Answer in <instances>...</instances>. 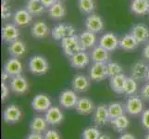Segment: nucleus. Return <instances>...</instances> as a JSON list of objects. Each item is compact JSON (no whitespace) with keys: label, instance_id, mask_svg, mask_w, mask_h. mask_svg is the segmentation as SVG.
<instances>
[{"label":"nucleus","instance_id":"nucleus-14","mask_svg":"<svg viewBox=\"0 0 149 139\" xmlns=\"http://www.w3.org/2000/svg\"><path fill=\"white\" fill-rule=\"evenodd\" d=\"M45 119L49 125H59L64 120V114L58 107L54 106L51 107L47 111H45Z\"/></svg>","mask_w":149,"mask_h":139},{"label":"nucleus","instance_id":"nucleus-29","mask_svg":"<svg viewBox=\"0 0 149 139\" xmlns=\"http://www.w3.org/2000/svg\"><path fill=\"white\" fill-rule=\"evenodd\" d=\"M48 123L45 118L41 116H35L30 122V130L32 133H43L47 131Z\"/></svg>","mask_w":149,"mask_h":139},{"label":"nucleus","instance_id":"nucleus-2","mask_svg":"<svg viewBox=\"0 0 149 139\" xmlns=\"http://www.w3.org/2000/svg\"><path fill=\"white\" fill-rule=\"evenodd\" d=\"M29 71L35 75H43L47 73L49 69V64L47 59L41 55H34L30 59Z\"/></svg>","mask_w":149,"mask_h":139},{"label":"nucleus","instance_id":"nucleus-51","mask_svg":"<svg viewBox=\"0 0 149 139\" xmlns=\"http://www.w3.org/2000/svg\"><path fill=\"white\" fill-rule=\"evenodd\" d=\"M3 1H6V2H8V1H10V0H3Z\"/></svg>","mask_w":149,"mask_h":139},{"label":"nucleus","instance_id":"nucleus-39","mask_svg":"<svg viewBox=\"0 0 149 139\" xmlns=\"http://www.w3.org/2000/svg\"><path fill=\"white\" fill-rule=\"evenodd\" d=\"M44 138L45 139H61V136L59 135V133L56 130L51 129V130H47L45 132Z\"/></svg>","mask_w":149,"mask_h":139},{"label":"nucleus","instance_id":"nucleus-49","mask_svg":"<svg viewBox=\"0 0 149 139\" xmlns=\"http://www.w3.org/2000/svg\"><path fill=\"white\" fill-rule=\"evenodd\" d=\"M146 79L149 81V68H148V71H147V75H146Z\"/></svg>","mask_w":149,"mask_h":139},{"label":"nucleus","instance_id":"nucleus-17","mask_svg":"<svg viewBox=\"0 0 149 139\" xmlns=\"http://www.w3.org/2000/svg\"><path fill=\"white\" fill-rule=\"evenodd\" d=\"M91 86V79L83 74H78L73 77L71 81V87L75 92H86Z\"/></svg>","mask_w":149,"mask_h":139},{"label":"nucleus","instance_id":"nucleus-50","mask_svg":"<svg viewBox=\"0 0 149 139\" xmlns=\"http://www.w3.org/2000/svg\"><path fill=\"white\" fill-rule=\"evenodd\" d=\"M146 139H149V133L146 135Z\"/></svg>","mask_w":149,"mask_h":139},{"label":"nucleus","instance_id":"nucleus-43","mask_svg":"<svg viewBox=\"0 0 149 139\" xmlns=\"http://www.w3.org/2000/svg\"><path fill=\"white\" fill-rule=\"evenodd\" d=\"M41 2H42L45 8H49L56 2V0H41Z\"/></svg>","mask_w":149,"mask_h":139},{"label":"nucleus","instance_id":"nucleus-4","mask_svg":"<svg viewBox=\"0 0 149 139\" xmlns=\"http://www.w3.org/2000/svg\"><path fill=\"white\" fill-rule=\"evenodd\" d=\"M79 97L77 96L76 92L74 90L67 89L60 93L58 101L61 107L65 109H73L75 108L77 102H78Z\"/></svg>","mask_w":149,"mask_h":139},{"label":"nucleus","instance_id":"nucleus-15","mask_svg":"<svg viewBox=\"0 0 149 139\" xmlns=\"http://www.w3.org/2000/svg\"><path fill=\"white\" fill-rule=\"evenodd\" d=\"M131 34L139 44L146 43L149 40V27L143 23H137L131 29Z\"/></svg>","mask_w":149,"mask_h":139},{"label":"nucleus","instance_id":"nucleus-32","mask_svg":"<svg viewBox=\"0 0 149 139\" xmlns=\"http://www.w3.org/2000/svg\"><path fill=\"white\" fill-rule=\"evenodd\" d=\"M129 120L124 114L111 120V124L113 125V128L119 133L124 132L129 126Z\"/></svg>","mask_w":149,"mask_h":139},{"label":"nucleus","instance_id":"nucleus-37","mask_svg":"<svg viewBox=\"0 0 149 139\" xmlns=\"http://www.w3.org/2000/svg\"><path fill=\"white\" fill-rule=\"evenodd\" d=\"M100 136V131L95 127H88L83 132V139H98Z\"/></svg>","mask_w":149,"mask_h":139},{"label":"nucleus","instance_id":"nucleus-41","mask_svg":"<svg viewBox=\"0 0 149 139\" xmlns=\"http://www.w3.org/2000/svg\"><path fill=\"white\" fill-rule=\"evenodd\" d=\"M9 95V87L6 85L5 82H2L1 84V99L5 101Z\"/></svg>","mask_w":149,"mask_h":139},{"label":"nucleus","instance_id":"nucleus-25","mask_svg":"<svg viewBox=\"0 0 149 139\" xmlns=\"http://www.w3.org/2000/svg\"><path fill=\"white\" fill-rule=\"evenodd\" d=\"M26 45H25L22 41L16 40L14 42L10 43L8 46V51L9 55L13 57V58H20L22 57L25 53H26Z\"/></svg>","mask_w":149,"mask_h":139},{"label":"nucleus","instance_id":"nucleus-33","mask_svg":"<svg viewBox=\"0 0 149 139\" xmlns=\"http://www.w3.org/2000/svg\"><path fill=\"white\" fill-rule=\"evenodd\" d=\"M107 110H109V115L110 120L115 119L124 113V108L120 102H113L107 106Z\"/></svg>","mask_w":149,"mask_h":139},{"label":"nucleus","instance_id":"nucleus-20","mask_svg":"<svg viewBox=\"0 0 149 139\" xmlns=\"http://www.w3.org/2000/svg\"><path fill=\"white\" fill-rule=\"evenodd\" d=\"M91 60L97 63H107L109 59V51H107L101 45H95L91 51Z\"/></svg>","mask_w":149,"mask_h":139},{"label":"nucleus","instance_id":"nucleus-35","mask_svg":"<svg viewBox=\"0 0 149 139\" xmlns=\"http://www.w3.org/2000/svg\"><path fill=\"white\" fill-rule=\"evenodd\" d=\"M107 75L109 77H114L116 75L121 74L123 73V68L120 64L117 62H107Z\"/></svg>","mask_w":149,"mask_h":139},{"label":"nucleus","instance_id":"nucleus-3","mask_svg":"<svg viewBox=\"0 0 149 139\" xmlns=\"http://www.w3.org/2000/svg\"><path fill=\"white\" fill-rule=\"evenodd\" d=\"M75 27L71 24L59 23L51 30V35L54 40L61 41L63 38L75 34Z\"/></svg>","mask_w":149,"mask_h":139},{"label":"nucleus","instance_id":"nucleus-24","mask_svg":"<svg viewBox=\"0 0 149 139\" xmlns=\"http://www.w3.org/2000/svg\"><path fill=\"white\" fill-rule=\"evenodd\" d=\"M130 8L135 15H146L149 13V0H132Z\"/></svg>","mask_w":149,"mask_h":139},{"label":"nucleus","instance_id":"nucleus-45","mask_svg":"<svg viewBox=\"0 0 149 139\" xmlns=\"http://www.w3.org/2000/svg\"><path fill=\"white\" fill-rule=\"evenodd\" d=\"M143 56L145 59L149 60V42L145 45V47L143 49Z\"/></svg>","mask_w":149,"mask_h":139},{"label":"nucleus","instance_id":"nucleus-5","mask_svg":"<svg viewBox=\"0 0 149 139\" xmlns=\"http://www.w3.org/2000/svg\"><path fill=\"white\" fill-rule=\"evenodd\" d=\"M84 25L87 31L92 33L98 34L104 30V20L97 14H90L87 16L84 22Z\"/></svg>","mask_w":149,"mask_h":139},{"label":"nucleus","instance_id":"nucleus-34","mask_svg":"<svg viewBox=\"0 0 149 139\" xmlns=\"http://www.w3.org/2000/svg\"><path fill=\"white\" fill-rule=\"evenodd\" d=\"M78 8L81 13L92 14L95 8L94 0H78Z\"/></svg>","mask_w":149,"mask_h":139},{"label":"nucleus","instance_id":"nucleus-23","mask_svg":"<svg viewBox=\"0 0 149 139\" xmlns=\"http://www.w3.org/2000/svg\"><path fill=\"white\" fill-rule=\"evenodd\" d=\"M110 120L109 115V110L106 105H99L95 110L94 122L96 125H105Z\"/></svg>","mask_w":149,"mask_h":139},{"label":"nucleus","instance_id":"nucleus-7","mask_svg":"<svg viewBox=\"0 0 149 139\" xmlns=\"http://www.w3.org/2000/svg\"><path fill=\"white\" fill-rule=\"evenodd\" d=\"M22 117V111L15 104H11L8 106L6 109L4 110L3 112V119L5 122L8 123V124H12V123H16L20 121Z\"/></svg>","mask_w":149,"mask_h":139},{"label":"nucleus","instance_id":"nucleus-11","mask_svg":"<svg viewBox=\"0 0 149 139\" xmlns=\"http://www.w3.org/2000/svg\"><path fill=\"white\" fill-rule=\"evenodd\" d=\"M143 103L140 96H131L125 103V110L130 115H139L143 112Z\"/></svg>","mask_w":149,"mask_h":139},{"label":"nucleus","instance_id":"nucleus-18","mask_svg":"<svg viewBox=\"0 0 149 139\" xmlns=\"http://www.w3.org/2000/svg\"><path fill=\"white\" fill-rule=\"evenodd\" d=\"M80 44L83 50H88L91 48H94L95 46L97 37L96 34L92 33L90 31H84L83 33H81L79 35Z\"/></svg>","mask_w":149,"mask_h":139},{"label":"nucleus","instance_id":"nucleus-19","mask_svg":"<svg viewBox=\"0 0 149 139\" xmlns=\"http://www.w3.org/2000/svg\"><path fill=\"white\" fill-rule=\"evenodd\" d=\"M33 20V15L26 8H19L13 14V22L17 26H27Z\"/></svg>","mask_w":149,"mask_h":139},{"label":"nucleus","instance_id":"nucleus-26","mask_svg":"<svg viewBox=\"0 0 149 139\" xmlns=\"http://www.w3.org/2000/svg\"><path fill=\"white\" fill-rule=\"evenodd\" d=\"M127 77L121 73L119 75H116L114 77H111L109 85L111 89L117 94H123L125 91V85H126Z\"/></svg>","mask_w":149,"mask_h":139},{"label":"nucleus","instance_id":"nucleus-21","mask_svg":"<svg viewBox=\"0 0 149 139\" xmlns=\"http://www.w3.org/2000/svg\"><path fill=\"white\" fill-rule=\"evenodd\" d=\"M149 67L143 62V61H136L132 65L131 68V74L133 79L136 81H140L146 78L147 71H148Z\"/></svg>","mask_w":149,"mask_h":139},{"label":"nucleus","instance_id":"nucleus-28","mask_svg":"<svg viewBox=\"0 0 149 139\" xmlns=\"http://www.w3.org/2000/svg\"><path fill=\"white\" fill-rule=\"evenodd\" d=\"M31 34L34 38L42 39L47 36V34H49V28L45 22H36L32 26Z\"/></svg>","mask_w":149,"mask_h":139},{"label":"nucleus","instance_id":"nucleus-40","mask_svg":"<svg viewBox=\"0 0 149 139\" xmlns=\"http://www.w3.org/2000/svg\"><path fill=\"white\" fill-rule=\"evenodd\" d=\"M142 124L143 128L149 130V109L146 110L142 114Z\"/></svg>","mask_w":149,"mask_h":139},{"label":"nucleus","instance_id":"nucleus-46","mask_svg":"<svg viewBox=\"0 0 149 139\" xmlns=\"http://www.w3.org/2000/svg\"><path fill=\"white\" fill-rule=\"evenodd\" d=\"M119 139H136V138L132 133H123V135H121L119 137Z\"/></svg>","mask_w":149,"mask_h":139},{"label":"nucleus","instance_id":"nucleus-13","mask_svg":"<svg viewBox=\"0 0 149 139\" xmlns=\"http://www.w3.org/2000/svg\"><path fill=\"white\" fill-rule=\"evenodd\" d=\"M1 35L5 42L10 44L19 39V30L15 23H6L2 27Z\"/></svg>","mask_w":149,"mask_h":139},{"label":"nucleus","instance_id":"nucleus-47","mask_svg":"<svg viewBox=\"0 0 149 139\" xmlns=\"http://www.w3.org/2000/svg\"><path fill=\"white\" fill-rule=\"evenodd\" d=\"M9 74L8 73H7L6 71H5L4 70H3V71H2V74H1V79H2V82H5V83H6V82L8 81V79L9 78Z\"/></svg>","mask_w":149,"mask_h":139},{"label":"nucleus","instance_id":"nucleus-16","mask_svg":"<svg viewBox=\"0 0 149 139\" xmlns=\"http://www.w3.org/2000/svg\"><path fill=\"white\" fill-rule=\"evenodd\" d=\"M4 71L9 74L10 77L20 75L23 71L22 61L18 58H10L4 64Z\"/></svg>","mask_w":149,"mask_h":139},{"label":"nucleus","instance_id":"nucleus-6","mask_svg":"<svg viewBox=\"0 0 149 139\" xmlns=\"http://www.w3.org/2000/svg\"><path fill=\"white\" fill-rule=\"evenodd\" d=\"M10 89L17 95H23L29 90V83L24 76L17 75L11 77L9 83Z\"/></svg>","mask_w":149,"mask_h":139},{"label":"nucleus","instance_id":"nucleus-8","mask_svg":"<svg viewBox=\"0 0 149 139\" xmlns=\"http://www.w3.org/2000/svg\"><path fill=\"white\" fill-rule=\"evenodd\" d=\"M107 75V64L94 62L89 69V78L94 82H101L105 80Z\"/></svg>","mask_w":149,"mask_h":139},{"label":"nucleus","instance_id":"nucleus-44","mask_svg":"<svg viewBox=\"0 0 149 139\" xmlns=\"http://www.w3.org/2000/svg\"><path fill=\"white\" fill-rule=\"evenodd\" d=\"M26 139H45L44 136L42 133H32L26 137Z\"/></svg>","mask_w":149,"mask_h":139},{"label":"nucleus","instance_id":"nucleus-1","mask_svg":"<svg viewBox=\"0 0 149 139\" xmlns=\"http://www.w3.org/2000/svg\"><path fill=\"white\" fill-rule=\"evenodd\" d=\"M60 45H61V48H62L63 53L68 57V58H70L71 56H73L77 52L83 50L80 44L79 35H76V34L63 38L60 41Z\"/></svg>","mask_w":149,"mask_h":139},{"label":"nucleus","instance_id":"nucleus-12","mask_svg":"<svg viewBox=\"0 0 149 139\" xmlns=\"http://www.w3.org/2000/svg\"><path fill=\"white\" fill-rule=\"evenodd\" d=\"M32 108L37 112H45L51 108V99L45 94H38L32 100Z\"/></svg>","mask_w":149,"mask_h":139},{"label":"nucleus","instance_id":"nucleus-22","mask_svg":"<svg viewBox=\"0 0 149 139\" xmlns=\"http://www.w3.org/2000/svg\"><path fill=\"white\" fill-rule=\"evenodd\" d=\"M74 109L76 110L77 113L81 115H88L95 110V104L93 101L87 97H81L78 99Z\"/></svg>","mask_w":149,"mask_h":139},{"label":"nucleus","instance_id":"nucleus-30","mask_svg":"<svg viewBox=\"0 0 149 139\" xmlns=\"http://www.w3.org/2000/svg\"><path fill=\"white\" fill-rule=\"evenodd\" d=\"M48 15L52 20H60L65 17L66 8L61 2H56L48 8Z\"/></svg>","mask_w":149,"mask_h":139},{"label":"nucleus","instance_id":"nucleus-9","mask_svg":"<svg viewBox=\"0 0 149 139\" xmlns=\"http://www.w3.org/2000/svg\"><path fill=\"white\" fill-rule=\"evenodd\" d=\"M99 45L109 52L120 47V38L113 33H106L99 39Z\"/></svg>","mask_w":149,"mask_h":139},{"label":"nucleus","instance_id":"nucleus-31","mask_svg":"<svg viewBox=\"0 0 149 139\" xmlns=\"http://www.w3.org/2000/svg\"><path fill=\"white\" fill-rule=\"evenodd\" d=\"M25 8L32 15H35V16H38V15L44 13L45 9L41 0H27Z\"/></svg>","mask_w":149,"mask_h":139},{"label":"nucleus","instance_id":"nucleus-10","mask_svg":"<svg viewBox=\"0 0 149 139\" xmlns=\"http://www.w3.org/2000/svg\"><path fill=\"white\" fill-rule=\"evenodd\" d=\"M91 60V56L85 50H81L70 58V63L71 67L75 69H84L88 66Z\"/></svg>","mask_w":149,"mask_h":139},{"label":"nucleus","instance_id":"nucleus-27","mask_svg":"<svg viewBox=\"0 0 149 139\" xmlns=\"http://www.w3.org/2000/svg\"><path fill=\"white\" fill-rule=\"evenodd\" d=\"M138 45H139V43L131 33L125 34L120 38V48L124 51H132L137 48Z\"/></svg>","mask_w":149,"mask_h":139},{"label":"nucleus","instance_id":"nucleus-42","mask_svg":"<svg viewBox=\"0 0 149 139\" xmlns=\"http://www.w3.org/2000/svg\"><path fill=\"white\" fill-rule=\"evenodd\" d=\"M141 96L145 100L149 101V83L143 85V88L141 89Z\"/></svg>","mask_w":149,"mask_h":139},{"label":"nucleus","instance_id":"nucleus-36","mask_svg":"<svg viewBox=\"0 0 149 139\" xmlns=\"http://www.w3.org/2000/svg\"><path fill=\"white\" fill-rule=\"evenodd\" d=\"M137 91V83L136 80L132 77H128L126 80L125 85V91L124 93L127 96H133Z\"/></svg>","mask_w":149,"mask_h":139},{"label":"nucleus","instance_id":"nucleus-48","mask_svg":"<svg viewBox=\"0 0 149 139\" xmlns=\"http://www.w3.org/2000/svg\"><path fill=\"white\" fill-rule=\"evenodd\" d=\"M98 139H111V137L107 135H101Z\"/></svg>","mask_w":149,"mask_h":139},{"label":"nucleus","instance_id":"nucleus-52","mask_svg":"<svg viewBox=\"0 0 149 139\" xmlns=\"http://www.w3.org/2000/svg\"><path fill=\"white\" fill-rule=\"evenodd\" d=\"M56 2H61V0H56Z\"/></svg>","mask_w":149,"mask_h":139},{"label":"nucleus","instance_id":"nucleus-38","mask_svg":"<svg viewBox=\"0 0 149 139\" xmlns=\"http://www.w3.org/2000/svg\"><path fill=\"white\" fill-rule=\"evenodd\" d=\"M12 16L11 10H10V7L7 4L6 1H3L1 5V18L2 20H8Z\"/></svg>","mask_w":149,"mask_h":139}]
</instances>
